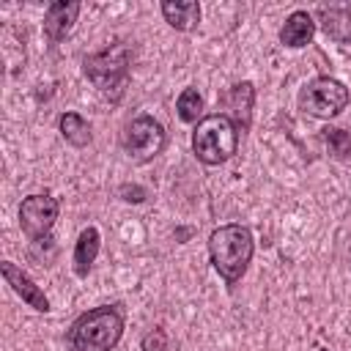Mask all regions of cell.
Segmentation results:
<instances>
[{"instance_id":"9c48e42d","label":"cell","mask_w":351,"mask_h":351,"mask_svg":"<svg viewBox=\"0 0 351 351\" xmlns=\"http://www.w3.org/2000/svg\"><path fill=\"white\" fill-rule=\"evenodd\" d=\"M80 3H74V0H55V3H49L47 5V14H44V36L49 38V41H60V38H66L69 33H71V27H74V22H77V16H80Z\"/></svg>"},{"instance_id":"30bf717a","label":"cell","mask_w":351,"mask_h":351,"mask_svg":"<svg viewBox=\"0 0 351 351\" xmlns=\"http://www.w3.org/2000/svg\"><path fill=\"white\" fill-rule=\"evenodd\" d=\"M222 104H225V115L239 126V129H250V123H252V104H255V88H252V82H236L228 93H225V99H222Z\"/></svg>"},{"instance_id":"7a4b0ae2","label":"cell","mask_w":351,"mask_h":351,"mask_svg":"<svg viewBox=\"0 0 351 351\" xmlns=\"http://www.w3.org/2000/svg\"><path fill=\"white\" fill-rule=\"evenodd\" d=\"M123 335V313L115 304L82 313L69 329L71 351H110Z\"/></svg>"},{"instance_id":"8992f818","label":"cell","mask_w":351,"mask_h":351,"mask_svg":"<svg viewBox=\"0 0 351 351\" xmlns=\"http://www.w3.org/2000/svg\"><path fill=\"white\" fill-rule=\"evenodd\" d=\"M165 126L154 115H137L123 129V148L134 162H151L165 148Z\"/></svg>"},{"instance_id":"52a82bcc","label":"cell","mask_w":351,"mask_h":351,"mask_svg":"<svg viewBox=\"0 0 351 351\" xmlns=\"http://www.w3.org/2000/svg\"><path fill=\"white\" fill-rule=\"evenodd\" d=\"M58 211H60V203L52 195H47V192L27 195L19 206V225L25 230V236L33 241L47 239L58 219Z\"/></svg>"},{"instance_id":"5bb4252c","label":"cell","mask_w":351,"mask_h":351,"mask_svg":"<svg viewBox=\"0 0 351 351\" xmlns=\"http://www.w3.org/2000/svg\"><path fill=\"white\" fill-rule=\"evenodd\" d=\"M99 244H101V236H99V230L93 225L80 230V236L74 241V271L80 277H85L90 271V266H93V261L99 255Z\"/></svg>"},{"instance_id":"8fae6325","label":"cell","mask_w":351,"mask_h":351,"mask_svg":"<svg viewBox=\"0 0 351 351\" xmlns=\"http://www.w3.org/2000/svg\"><path fill=\"white\" fill-rule=\"evenodd\" d=\"M162 16L170 27L186 33L195 30L200 22V5L195 0H165L162 3Z\"/></svg>"},{"instance_id":"4fadbf2b","label":"cell","mask_w":351,"mask_h":351,"mask_svg":"<svg viewBox=\"0 0 351 351\" xmlns=\"http://www.w3.org/2000/svg\"><path fill=\"white\" fill-rule=\"evenodd\" d=\"M318 19L329 38H335V41L351 38V5H321Z\"/></svg>"},{"instance_id":"5b68a950","label":"cell","mask_w":351,"mask_h":351,"mask_svg":"<svg viewBox=\"0 0 351 351\" xmlns=\"http://www.w3.org/2000/svg\"><path fill=\"white\" fill-rule=\"evenodd\" d=\"M348 104V88L335 77H315L299 93V107L313 118H335Z\"/></svg>"},{"instance_id":"2e32d148","label":"cell","mask_w":351,"mask_h":351,"mask_svg":"<svg viewBox=\"0 0 351 351\" xmlns=\"http://www.w3.org/2000/svg\"><path fill=\"white\" fill-rule=\"evenodd\" d=\"M176 112L184 123H200V112H203V96L195 88H184L178 101H176Z\"/></svg>"},{"instance_id":"7c38bea8","label":"cell","mask_w":351,"mask_h":351,"mask_svg":"<svg viewBox=\"0 0 351 351\" xmlns=\"http://www.w3.org/2000/svg\"><path fill=\"white\" fill-rule=\"evenodd\" d=\"M313 36H315V22H313V16H310L307 11H293V14L285 19L282 30H280V41H282L285 47H293V49L310 44Z\"/></svg>"},{"instance_id":"ac0fdd59","label":"cell","mask_w":351,"mask_h":351,"mask_svg":"<svg viewBox=\"0 0 351 351\" xmlns=\"http://www.w3.org/2000/svg\"><path fill=\"white\" fill-rule=\"evenodd\" d=\"M165 348H167V335H165V329L154 326V329L143 337V351H165Z\"/></svg>"},{"instance_id":"e0dca14e","label":"cell","mask_w":351,"mask_h":351,"mask_svg":"<svg viewBox=\"0 0 351 351\" xmlns=\"http://www.w3.org/2000/svg\"><path fill=\"white\" fill-rule=\"evenodd\" d=\"M324 143H326L329 154L337 156V159H346V156L351 154V132H348V129L326 126V129H324Z\"/></svg>"},{"instance_id":"ba28073f","label":"cell","mask_w":351,"mask_h":351,"mask_svg":"<svg viewBox=\"0 0 351 351\" xmlns=\"http://www.w3.org/2000/svg\"><path fill=\"white\" fill-rule=\"evenodd\" d=\"M0 271H3V280L11 285V291H14L25 304H30V307L38 310V313H49V299H47V293H44L16 263L3 261V263H0Z\"/></svg>"},{"instance_id":"9a60e30c","label":"cell","mask_w":351,"mask_h":351,"mask_svg":"<svg viewBox=\"0 0 351 351\" xmlns=\"http://www.w3.org/2000/svg\"><path fill=\"white\" fill-rule=\"evenodd\" d=\"M58 129H60L63 140H66L69 145H74V148H85V145L90 143V126H88V121H85L82 115H77V112H63L60 121H58Z\"/></svg>"},{"instance_id":"3957f363","label":"cell","mask_w":351,"mask_h":351,"mask_svg":"<svg viewBox=\"0 0 351 351\" xmlns=\"http://www.w3.org/2000/svg\"><path fill=\"white\" fill-rule=\"evenodd\" d=\"M82 69H85V77L99 88V93L104 99L118 101L123 96V90H126V82H129L132 49L123 41L110 44L107 49L88 55L82 60Z\"/></svg>"},{"instance_id":"277c9868","label":"cell","mask_w":351,"mask_h":351,"mask_svg":"<svg viewBox=\"0 0 351 351\" xmlns=\"http://www.w3.org/2000/svg\"><path fill=\"white\" fill-rule=\"evenodd\" d=\"M239 148V126L225 115L214 112L200 118V123L192 132V151L203 165H222L228 162Z\"/></svg>"},{"instance_id":"6da1fadb","label":"cell","mask_w":351,"mask_h":351,"mask_svg":"<svg viewBox=\"0 0 351 351\" xmlns=\"http://www.w3.org/2000/svg\"><path fill=\"white\" fill-rule=\"evenodd\" d=\"M252 252H255V241H252L250 228H244V225H236V222L233 225H219L208 236L211 263L228 285H236L244 277V271L252 261Z\"/></svg>"},{"instance_id":"d6986e66","label":"cell","mask_w":351,"mask_h":351,"mask_svg":"<svg viewBox=\"0 0 351 351\" xmlns=\"http://www.w3.org/2000/svg\"><path fill=\"white\" fill-rule=\"evenodd\" d=\"M121 197H123L126 203H143V200L148 197V192H145L143 186H137V184H123V186H121Z\"/></svg>"}]
</instances>
